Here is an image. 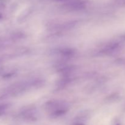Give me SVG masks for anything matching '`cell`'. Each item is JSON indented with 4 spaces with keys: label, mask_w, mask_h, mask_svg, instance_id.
Returning a JSON list of instances; mask_svg holds the SVG:
<instances>
[{
    "label": "cell",
    "mask_w": 125,
    "mask_h": 125,
    "mask_svg": "<svg viewBox=\"0 0 125 125\" xmlns=\"http://www.w3.org/2000/svg\"><path fill=\"white\" fill-rule=\"evenodd\" d=\"M115 125H120L119 123H116V124Z\"/></svg>",
    "instance_id": "6"
},
{
    "label": "cell",
    "mask_w": 125,
    "mask_h": 125,
    "mask_svg": "<svg viewBox=\"0 0 125 125\" xmlns=\"http://www.w3.org/2000/svg\"><path fill=\"white\" fill-rule=\"evenodd\" d=\"M65 7L70 10H81L85 8V5L81 0H70L65 3Z\"/></svg>",
    "instance_id": "2"
},
{
    "label": "cell",
    "mask_w": 125,
    "mask_h": 125,
    "mask_svg": "<svg viewBox=\"0 0 125 125\" xmlns=\"http://www.w3.org/2000/svg\"><path fill=\"white\" fill-rule=\"evenodd\" d=\"M8 107V105L7 104H1L0 105V116L4 113L5 111Z\"/></svg>",
    "instance_id": "4"
},
{
    "label": "cell",
    "mask_w": 125,
    "mask_h": 125,
    "mask_svg": "<svg viewBox=\"0 0 125 125\" xmlns=\"http://www.w3.org/2000/svg\"><path fill=\"white\" fill-rule=\"evenodd\" d=\"M121 48L120 44L118 42H111L107 44L102 50V53L111 55L118 52Z\"/></svg>",
    "instance_id": "3"
},
{
    "label": "cell",
    "mask_w": 125,
    "mask_h": 125,
    "mask_svg": "<svg viewBox=\"0 0 125 125\" xmlns=\"http://www.w3.org/2000/svg\"><path fill=\"white\" fill-rule=\"evenodd\" d=\"M45 109L51 117H58L68 112V105L64 101H51L46 104Z\"/></svg>",
    "instance_id": "1"
},
{
    "label": "cell",
    "mask_w": 125,
    "mask_h": 125,
    "mask_svg": "<svg viewBox=\"0 0 125 125\" xmlns=\"http://www.w3.org/2000/svg\"><path fill=\"white\" fill-rule=\"evenodd\" d=\"M56 1H59V2H65H65H68V1H70V0H56Z\"/></svg>",
    "instance_id": "5"
}]
</instances>
